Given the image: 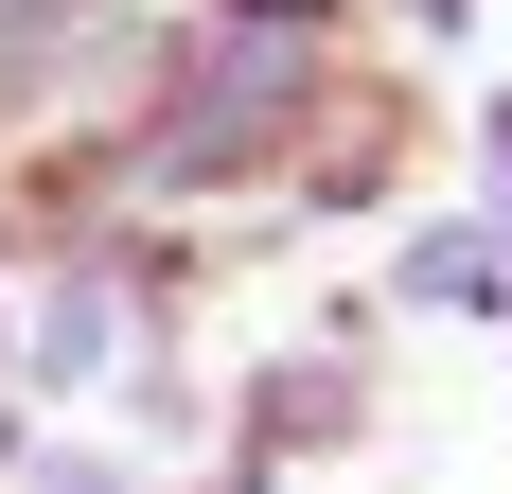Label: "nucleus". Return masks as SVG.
Here are the masks:
<instances>
[{
  "instance_id": "1",
  "label": "nucleus",
  "mask_w": 512,
  "mask_h": 494,
  "mask_svg": "<svg viewBox=\"0 0 512 494\" xmlns=\"http://www.w3.org/2000/svg\"><path fill=\"white\" fill-rule=\"evenodd\" d=\"M371 442V336L354 318H318V336L248 353L230 389H212V459H248V477H318V459Z\"/></svg>"
}]
</instances>
